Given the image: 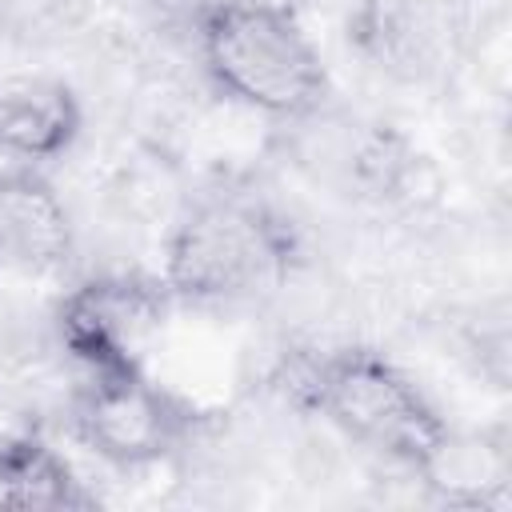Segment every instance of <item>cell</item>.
Masks as SVG:
<instances>
[{
    "mask_svg": "<svg viewBox=\"0 0 512 512\" xmlns=\"http://www.w3.org/2000/svg\"><path fill=\"white\" fill-rule=\"evenodd\" d=\"M304 260L296 220L260 192H204L172 220L164 284L176 304L220 308L276 292Z\"/></svg>",
    "mask_w": 512,
    "mask_h": 512,
    "instance_id": "1",
    "label": "cell"
},
{
    "mask_svg": "<svg viewBox=\"0 0 512 512\" xmlns=\"http://www.w3.org/2000/svg\"><path fill=\"white\" fill-rule=\"evenodd\" d=\"M284 392L344 440L388 456L416 476L452 436L424 388L384 352L364 344L300 352L284 372Z\"/></svg>",
    "mask_w": 512,
    "mask_h": 512,
    "instance_id": "2",
    "label": "cell"
},
{
    "mask_svg": "<svg viewBox=\"0 0 512 512\" xmlns=\"http://www.w3.org/2000/svg\"><path fill=\"white\" fill-rule=\"evenodd\" d=\"M196 56L208 84L248 112L300 120L328 100V68L280 0H200Z\"/></svg>",
    "mask_w": 512,
    "mask_h": 512,
    "instance_id": "3",
    "label": "cell"
},
{
    "mask_svg": "<svg viewBox=\"0 0 512 512\" xmlns=\"http://www.w3.org/2000/svg\"><path fill=\"white\" fill-rule=\"evenodd\" d=\"M72 436L112 468H152L176 456L208 424L180 392L152 380L144 368L84 372L68 408Z\"/></svg>",
    "mask_w": 512,
    "mask_h": 512,
    "instance_id": "4",
    "label": "cell"
},
{
    "mask_svg": "<svg viewBox=\"0 0 512 512\" xmlns=\"http://www.w3.org/2000/svg\"><path fill=\"white\" fill-rule=\"evenodd\" d=\"M176 308L160 272H96L56 304V340L84 372L144 368L152 340Z\"/></svg>",
    "mask_w": 512,
    "mask_h": 512,
    "instance_id": "5",
    "label": "cell"
},
{
    "mask_svg": "<svg viewBox=\"0 0 512 512\" xmlns=\"http://www.w3.org/2000/svg\"><path fill=\"white\" fill-rule=\"evenodd\" d=\"M84 128L80 96L48 72H0V156L20 164L60 160Z\"/></svg>",
    "mask_w": 512,
    "mask_h": 512,
    "instance_id": "6",
    "label": "cell"
},
{
    "mask_svg": "<svg viewBox=\"0 0 512 512\" xmlns=\"http://www.w3.org/2000/svg\"><path fill=\"white\" fill-rule=\"evenodd\" d=\"M72 216L60 192L32 168L0 172V268L56 272L72 256Z\"/></svg>",
    "mask_w": 512,
    "mask_h": 512,
    "instance_id": "7",
    "label": "cell"
},
{
    "mask_svg": "<svg viewBox=\"0 0 512 512\" xmlns=\"http://www.w3.org/2000/svg\"><path fill=\"white\" fill-rule=\"evenodd\" d=\"M100 500L40 432H0V508L92 512Z\"/></svg>",
    "mask_w": 512,
    "mask_h": 512,
    "instance_id": "8",
    "label": "cell"
},
{
    "mask_svg": "<svg viewBox=\"0 0 512 512\" xmlns=\"http://www.w3.org/2000/svg\"><path fill=\"white\" fill-rule=\"evenodd\" d=\"M92 0H0V36L16 44H60L84 28Z\"/></svg>",
    "mask_w": 512,
    "mask_h": 512,
    "instance_id": "9",
    "label": "cell"
}]
</instances>
